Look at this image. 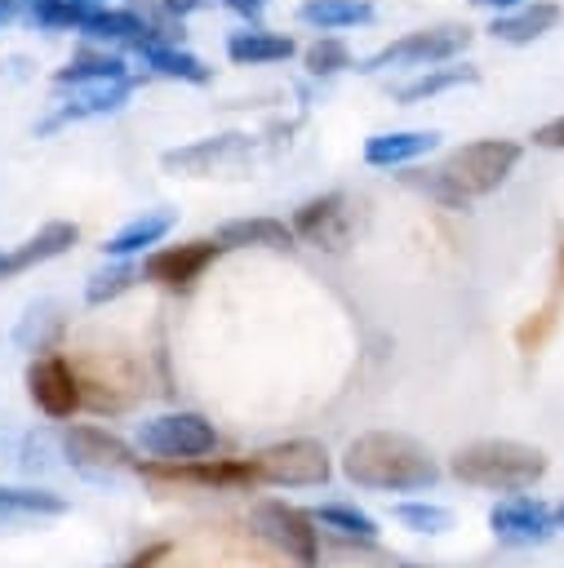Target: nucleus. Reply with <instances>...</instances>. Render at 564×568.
Masks as SVG:
<instances>
[{"label":"nucleus","instance_id":"nucleus-1","mask_svg":"<svg viewBox=\"0 0 564 568\" xmlns=\"http://www.w3.org/2000/svg\"><path fill=\"white\" fill-rule=\"evenodd\" d=\"M342 475L373 493H426L440 484V462L404 430H364L346 444Z\"/></svg>","mask_w":564,"mask_h":568},{"label":"nucleus","instance_id":"nucleus-2","mask_svg":"<svg viewBox=\"0 0 564 568\" xmlns=\"http://www.w3.org/2000/svg\"><path fill=\"white\" fill-rule=\"evenodd\" d=\"M546 466H551L546 453L520 439H471L449 457L453 479L484 493H506V497L528 493L546 475Z\"/></svg>","mask_w":564,"mask_h":568},{"label":"nucleus","instance_id":"nucleus-3","mask_svg":"<svg viewBox=\"0 0 564 568\" xmlns=\"http://www.w3.org/2000/svg\"><path fill=\"white\" fill-rule=\"evenodd\" d=\"M515 164H520V142L484 138V142H466V146H457V151L435 169V178L453 191L457 204H471L475 195L497 191Z\"/></svg>","mask_w":564,"mask_h":568},{"label":"nucleus","instance_id":"nucleus-4","mask_svg":"<svg viewBox=\"0 0 564 568\" xmlns=\"http://www.w3.org/2000/svg\"><path fill=\"white\" fill-rule=\"evenodd\" d=\"M253 484L266 488H324L333 479V457L320 439H280L244 457Z\"/></svg>","mask_w":564,"mask_h":568},{"label":"nucleus","instance_id":"nucleus-5","mask_svg":"<svg viewBox=\"0 0 564 568\" xmlns=\"http://www.w3.org/2000/svg\"><path fill=\"white\" fill-rule=\"evenodd\" d=\"M138 448L151 462H200L213 457L218 430L200 413H160L138 426Z\"/></svg>","mask_w":564,"mask_h":568},{"label":"nucleus","instance_id":"nucleus-6","mask_svg":"<svg viewBox=\"0 0 564 568\" xmlns=\"http://www.w3.org/2000/svg\"><path fill=\"white\" fill-rule=\"evenodd\" d=\"M253 528L275 546L284 550L298 568H315L320 564V528L311 519V510L293 506V501H280V497H262L253 501Z\"/></svg>","mask_w":564,"mask_h":568},{"label":"nucleus","instance_id":"nucleus-7","mask_svg":"<svg viewBox=\"0 0 564 568\" xmlns=\"http://www.w3.org/2000/svg\"><path fill=\"white\" fill-rule=\"evenodd\" d=\"M471 44V27L444 22V27H422L409 31L391 44H382L373 58L360 62V71H386V67H431V62H449L453 53H462Z\"/></svg>","mask_w":564,"mask_h":568},{"label":"nucleus","instance_id":"nucleus-8","mask_svg":"<svg viewBox=\"0 0 564 568\" xmlns=\"http://www.w3.org/2000/svg\"><path fill=\"white\" fill-rule=\"evenodd\" d=\"M62 457L84 475V479H111L120 470H133V453L129 444L107 430V426H93V422H67L62 426Z\"/></svg>","mask_w":564,"mask_h":568},{"label":"nucleus","instance_id":"nucleus-9","mask_svg":"<svg viewBox=\"0 0 564 568\" xmlns=\"http://www.w3.org/2000/svg\"><path fill=\"white\" fill-rule=\"evenodd\" d=\"M151 484H187L209 493H244L258 488L244 457H200V462H138L133 466Z\"/></svg>","mask_w":564,"mask_h":568},{"label":"nucleus","instance_id":"nucleus-10","mask_svg":"<svg viewBox=\"0 0 564 568\" xmlns=\"http://www.w3.org/2000/svg\"><path fill=\"white\" fill-rule=\"evenodd\" d=\"M489 532L506 546H542L555 537V515L546 501L520 493V497H502L489 506Z\"/></svg>","mask_w":564,"mask_h":568},{"label":"nucleus","instance_id":"nucleus-11","mask_svg":"<svg viewBox=\"0 0 564 568\" xmlns=\"http://www.w3.org/2000/svg\"><path fill=\"white\" fill-rule=\"evenodd\" d=\"M27 395H31V404L44 413V417H53V422H67L84 399H80V377H75V368H71V359H62V355H40V359H31V368H27Z\"/></svg>","mask_w":564,"mask_h":568},{"label":"nucleus","instance_id":"nucleus-12","mask_svg":"<svg viewBox=\"0 0 564 568\" xmlns=\"http://www.w3.org/2000/svg\"><path fill=\"white\" fill-rule=\"evenodd\" d=\"M218 244L213 240H187V244H169V248H155L142 257V275L160 288H191L213 262H218Z\"/></svg>","mask_w":564,"mask_h":568},{"label":"nucleus","instance_id":"nucleus-13","mask_svg":"<svg viewBox=\"0 0 564 568\" xmlns=\"http://www.w3.org/2000/svg\"><path fill=\"white\" fill-rule=\"evenodd\" d=\"M244 155H249V138L222 133V138H204V142L164 151V169H169V173H187V178H204V173H213V169L240 164Z\"/></svg>","mask_w":564,"mask_h":568},{"label":"nucleus","instance_id":"nucleus-14","mask_svg":"<svg viewBox=\"0 0 564 568\" xmlns=\"http://www.w3.org/2000/svg\"><path fill=\"white\" fill-rule=\"evenodd\" d=\"M293 235L311 240L315 248L342 253L346 248V200L338 191L333 195H320V200H306L293 213Z\"/></svg>","mask_w":564,"mask_h":568},{"label":"nucleus","instance_id":"nucleus-15","mask_svg":"<svg viewBox=\"0 0 564 568\" xmlns=\"http://www.w3.org/2000/svg\"><path fill=\"white\" fill-rule=\"evenodd\" d=\"M75 240H80V226L75 222H44L31 240H22L18 248H4L0 253V280H13L22 271H31V266H40V262H49L58 253H67Z\"/></svg>","mask_w":564,"mask_h":568},{"label":"nucleus","instance_id":"nucleus-16","mask_svg":"<svg viewBox=\"0 0 564 568\" xmlns=\"http://www.w3.org/2000/svg\"><path fill=\"white\" fill-rule=\"evenodd\" d=\"M293 226H284L280 217H235V222H222L213 244L226 253V248H293Z\"/></svg>","mask_w":564,"mask_h":568},{"label":"nucleus","instance_id":"nucleus-17","mask_svg":"<svg viewBox=\"0 0 564 568\" xmlns=\"http://www.w3.org/2000/svg\"><path fill=\"white\" fill-rule=\"evenodd\" d=\"M124 98H129V80H102V84H80L71 98H67V106L53 115V120H44L40 124V133H49V129H58V124H67V120H84V115H107V111H115V106H124Z\"/></svg>","mask_w":564,"mask_h":568},{"label":"nucleus","instance_id":"nucleus-18","mask_svg":"<svg viewBox=\"0 0 564 568\" xmlns=\"http://www.w3.org/2000/svg\"><path fill=\"white\" fill-rule=\"evenodd\" d=\"M169 226H173V213H169V209H147V213H138L133 222H124V226L102 244V253H107L111 262H124V257H133V253L160 244V240L169 235Z\"/></svg>","mask_w":564,"mask_h":568},{"label":"nucleus","instance_id":"nucleus-19","mask_svg":"<svg viewBox=\"0 0 564 568\" xmlns=\"http://www.w3.org/2000/svg\"><path fill=\"white\" fill-rule=\"evenodd\" d=\"M555 22H560V4L533 0V4H520V9H511V13H497L489 31H493L497 40H506V44H533V40L546 36Z\"/></svg>","mask_w":564,"mask_h":568},{"label":"nucleus","instance_id":"nucleus-20","mask_svg":"<svg viewBox=\"0 0 564 568\" xmlns=\"http://www.w3.org/2000/svg\"><path fill=\"white\" fill-rule=\"evenodd\" d=\"M440 142V133L431 129H404V133H373L364 142V160L377 164V169H391V164H409L417 155H426L431 146Z\"/></svg>","mask_w":564,"mask_h":568},{"label":"nucleus","instance_id":"nucleus-21","mask_svg":"<svg viewBox=\"0 0 564 568\" xmlns=\"http://www.w3.org/2000/svg\"><path fill=\"white\" fill-rule=\"evenodd\" d=\"M67 497L53 488H36V484H0V519H44V515H62Z\"/></svg>","mask_w":564,"mask_h":568},{"label":"nucleus","instance_id":"nucleus-22","mask_svg":"<svg viewBox=\"0 0 564 568\" xmlns=\"http://www.w3.org/2000/svg\"><path fill=\"white\" fill-rule=\"evenodd\" d=\"M80 31L98 36V40H129V44H138V49H142L147 40H160V36L147 27V18L133 13V9H93Z\"/></svg>","mask_w":564,"mask_h":568},{"label":"nucleus","instance_id":"nucleus-23","mask_svg":"<svg viewBox=\"0 0 564 568\" xmlns=\"http://www.w3.org/2000/svg\"><path fill=\"white\" fill-rule=\"evenodd\" d=\"M311 519H315V528H333L346 541H377V532H382L377 519L369 510L351 506V501H320L311 510Z\"/></svg>","mask_w":564,"mask_h":568},{"label":"nucleus","instance_id":"nucleus-24","mask_svg":"<svg viewBox=\"0 0 564 568\" xmlns=\"http://www.w3.org/2000/svg\"><path fill=\"white\" fill-rule=\"evenodd\" d=\"M102 80H124V62L115 53H98V49H80L67 67L53 71V84H102Z\"/></svg>","mask_w":564,"mask_h":568},{"label":"nucleus","instance_id":"nucleus-25","mask_svg":"<svg viewBox=\"0 0 564 568\" xmlns=\"http://www.w3.org/2000/svg\"><path fill=\"white\" fill-rule=\"evenodd\" d=\"M138 53H142V62H147L151 71H160V75H173V80H191V84H204V80H209V67H204L195 53L178 49V44H164V40H147Z\"/></svg>","mask_w":564,"mask_h":568},{"label":"nucleus","instance_id":"nucleus-26","mask_svg":"<svg viewBox=\"0 0 564 568\" xmlns=\"http://www.w3.org/2000/svg\"><path fill=\"white\" fill-rule=\"evenodd\" d=\"M226 53H231V62H280V58L293 53V40L253 27V31H231L226 36Z\"/></svg>","mask_w":564,"mask_h":568},{"label":"nucleus","instance_id":"nucleus-27","mask_svg":"<svg viewBox=\"0 0 564 568\" xmlns=\"http://www.w3.org/2000/svg\"><path fill=\"white\" fill-rule=\"evenodd\" d=\"M298 18L320 27V31H338V27H355V22H369L373 18V4L369 0H302L298 4Z\"/></svg>","mask_w":564,"mask_h":568},{"label":"nucleus","instance_id":"nucleus-28","mask_svg":"<svg viewBox=\"0 0 564 568\" xmlns=\"http://www.w3.org/2000/svg\"><path fill=\"white\" fill-rule=\"evenodd\" d=\"M475 80H480L475 67H431V71H422L417 80L400 84V89H395V102H422V98H435V93H444V89H453V84H475Z\"/></svg>","mask_w":564,"mask_h":568},{"label":"nucleus","instance_id":"nucleus-29","mask_svg":"<svg viewBox=\"0 0 564 568\" xmlns=\"http://www.w3.org/2000/svg\"><path fill=\"white\" fill-rule=\"evenodd\" d=\"M391 515L409 528V532H426V537H440L453 528V510L440 506V501H426V497H409V501H395Z\"/></svg>","mask_w":564,"mask_h":568},{"label":"nucleus","instance_id":"nucleus-30","mask_svg":"<svg viewBox=\"0 0 564 568\" xmlns=\"http://www.w3.org/2000/svg\"><path fill=\"white\" fill-rule=\"evenodd\" d=\"M138 275H142V266L129 262V257H124V262H107L102 271L89 275V284H84V302H89V306H102V302L129 293V288L138 284Z\"/></svg>","mask_w":564,"mask_h":568},{"label":"nucleus","instance_id":"nucleus-31","mask_svg":"<svg viewBox=\"0 0 564 568\" xmlns=\"http://www.w3.org/2000/svg\"><path fill=\"white\" fill-rule=\"evenodd\" d=\"M98 4H80V0H27V13L40 22V27H84V18L93 13Z\"/></svg>","mask_w":564,"mask_h":568},{"label":"nucleus","instance_id":"nucleus-32","mask_svg":"<svg viewBox=\"0 0 564 568\" xmlns=\"http://www.w3.org/2000/svg\"><path fill=\"white\" fill-rule=\"evenodd\" d=\"M49 311H53V302H44V306H31V311H27V320L18 324L13 342H18V346H27V351H40V346L49 342V333L62 324V320H58V315H49Z\"/></svg>","mask_w":564,"mask_h":568},{"label":"nucleus","instance_id":"nucleus-33","mask_svg":"<svg viewBox=\"0 0 564 568\" xmlns=\"http://www.w3.org/2000/svg\"><path fill=\"white\" fill-rule=\"evenodd\" d=\"M346 67H355V62H351V53H346L342 40H315V44L306 49V71H311V75H338V71H346Z\"/></svg>","mask_w":564,"mask_h":568},{"label":"nucleus","instance_id":"nucleus-34","mask_svg":"<svg viewBox=\"0 0 564 568\" xmlns=\"http://www.w3.org/2000/svg\"><path fill=\"white\" fill-rule=\"evenodd\" d=\"M169 550H173L169 541H151V546H142V550H138V555H133L124 568H155L160 559H169Z\"/></svg>","mask_w":564,"mask_h":568},{"label":"nucleus","instance_id":"nucleus-35","mask_svg":"<svg viewBox=\"0 0 564 568\" xmlns=\"http://www.w3.org/2000/svg\"><path fill=\"white\" fill-rule=\"evenodd\" d=\"M533 142L546 146V151H564V115H560V120H546V124L533 133Z\"/></svg>","mask_w":564,"mask_h":568},{"label":"nucleus","instance_id":"nucleus-36","mask_svg":"<svg viewBox=\"0 0 564 568\" xmlns=\"http://www.w3.org/2000/svg\"><path fill=\"white\" fill-rule=\"evenodd\" d=\"M164 13H173V18H187V13H195V9H204L209 0H155Z\"/></svg>","mask_w":564,"mask_h":568},{"label":"nucleus","instance_id":"nucleus-37","mask_svg":"<svg viewBox=\"0 0 564 568\" xmlns=\"http://www.w3.org/2000/svg\"><path fill=\"white\" fill-rule=\"evenodd\" d=\"M222 4H226L231 13H244V18H258V13H262V9L271 4V0H222Z\"/></svg>","mask_w":564,"mask_h":568},{"label":"nucleus","instance_id":"nucleus-38","mask_svg":"<svg viewBox=\"0 0 564 568\" xmlns=\"http://www.w3.org/2000/svg\"><path fill=\"white\" fill-rule=\"evenodd\" d=\"M471 4H480V9H497V13H511V9H520V0H471Z\"/></svg>","mask_w":564,"mask_h":568},{"label":"nucleus","instance_id":"nucleus-39","mask_svg":"<svg viewBox=\"0 0 564 568\" xmlns=\"http://www.w3.org/2000/svg\"><path fill=\"white\" fill-rule=\"evenodd\" d=\"M551 515H555V528H564V501H560V506H555Z\"/></svg>","mask_w":564,"mask_h":568},{"label":"nucleus","instance_id":"nucleus-40","mask_svg":"<svg viewBox=\"0 0 564 568\" xmlns=\"http://www.w3.org/2000/svg\"><path fill=\"white\" fill-rule=\"evenodd\" d=\"M560 280H564V248H560Z\"/></svg>","mask_w":564,"mask_h":568},{"label":"nucleus","instance_id":"nucleus-41","mask_svg":"<svg viewBox=\"0 0 564 568\" xmlns=\"http://www.w3.org/2000/svg\"><path fill=\"white\" fill-rule=\"evenodd\" d=\"M400 568H422V564H400Z\"/></svg>","mask_w":564,"mask_h":568},{"label":"nucleus","instance_id":"nucleus-42","mask_svg":"<svg viewBox=\"0 0 564 568\" xmlns=\"http://www.w3.org/2000/svg\"><path fill=\"white\" fill-rule=\"evenodd\" d=\"M80 4H98V0H80Z\"/></svg>","mask_w":564,"mask_h":568}]
</instances>
